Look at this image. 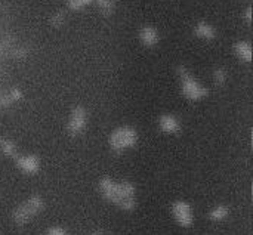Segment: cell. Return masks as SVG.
<instances>
[{"label": "cell", "instance_id": "cell-1", "mask_svg": "<svg viewBox=\"0 0 253 235\" xmlns=\"http://www.w3.org/2000/svg\"><path fill=\"white\" fill-rule=\"evenodd\" d=\"M42 200L39 197H33L28 201H25L22 206L18 207V210L15 212V221L18 224H25L28 222L34 215H37L42 210Z\"/></svg>", "mask_w": 253, "mask_h": 235}, {"label": "cell", "instance_id": "cell-2", "mask_svg": "<svg viewBox=\"0 0 253 235\" xmlns=\"http://www.w3.org/2000/svg\"><path fill=\"white\" fill-rule=\"evenodd\" d=\"M173 216L175 219L182 225V227H190L193 224V213L191 209L187 203L184 201H178L173 204Z\"/></svg>", "mask_w": 253, "mask_h": 235}, {"label": "cell", "instance_id": "cell-3", "mask_svg": "<svg viewBox=\"0 0 253 235\" xmlns=\"http://www.w3.org/2000/svg\"><path fill=\"white\" fill-rule=\"evenodd\" d=\"M227 215H228V210H227L225 207L219 206V207H216V209L211 213V218H212L213 221H221V219H224Z\"/></svg>", "mask_w": 253, "mask_h": 235}, {"label": "cell", "instance_id": "cell-4", "mask_svg": "<svg viewBox=\"0 0 253 235\" xmlns=\"http://www.w3.org/2000/svg\"><path fill=\"white\" fill-rule=\"evenodd\" d=\"M49 235H68L65 233V230H61V228H50L49 230Z\"/></svg>", "mask_w": 253, "mask_h": 235}]
</instances>
